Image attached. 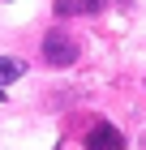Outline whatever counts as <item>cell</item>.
Instances as JSON below:
<instances>
[{
  "label": "cell",
  "mask_w": 146,
  "mask_h": 150,
  "mask_svg": "<svg viewBox=\"0 0 146 150\" xmlns=\"http://www.w3.org/2000/svg\"><path fill=\"white\" fill-rule=\"evenodd\" d=\"M78 56H82V47H78V39L69 35V30H47L43 35V60L52 69H69Z\"/></svg>",
  "instance_id": "1"
},
{
  "label": "cell",
  "mask_w": 146,
  "mask_h": 150,
  "mask_svg": "<svg viewBox=\"0 0 146 150\" xmlns=\"http://www.w3.org/2000/svg\"><path fill=\"white\" fill-rule=\"evenodd\" d=\"M99 9H103V0H56V17H90Z\"/></svg>",
  "instance_id": "3"
},
{
  "label": "cell",
  "mask_w": 146,
  "mask_h": 150,
  "mask_svg": "<svg viewBox=\"0 0 146 150\" xmlns=\"http://www.w3.org/2000/svg\"><path fill=\"white\" fill-rule=\"evenodd\" d=\"M86 150H125V133L116 125H108V120H99L86 133Z\"/></svg>",
  "instance_id": "2"
},
{
  "label": "cell",
  "mask_w": 146,
  "mask_h": 150,
  "mask_svg": "<svg viewBox=\"0 0 146 150\" xmlns=\"http://www.w3.org/2000/svg\"><path fill=\"white\" fill-rule=\"evenodd\" d=\"M22 73H26V60H17V56H0V86L17 81Z\"/></svg>",
  "instance_id": "4"
}]
</instances>
